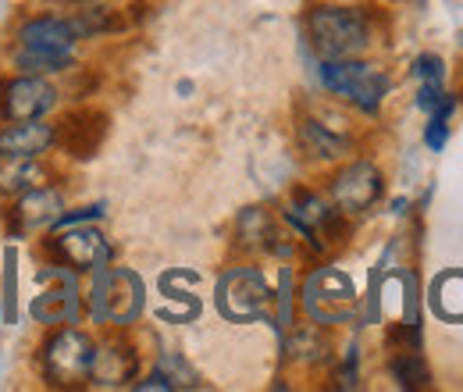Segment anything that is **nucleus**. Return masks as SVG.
Wrapping results in <instances>:
<instances>
[{
    "label": "nucleus",
    "instance_id": "nucleus-1",
    "mask_svg": "<svg viewBox=\"0 0 463 392\" xmlns=\"http://www.w3.org/2000/svg\"><path fill=\"white\" fill-rule=\"evenodd\" d=\"M307 33L314 51L325 61H343V57H360L371 47V22L356 7H339V4H317L307 14Z\"/></svg>",
    "mask_w": 463,
    "mask_h": 392
},
{
    "label": "nucleus",
    "instance_id": "nucleus-2",
    "mask_svg": "<svg viewBox=\"0 0 463 392\" xmlns=\"http://www.w3.org/2000/svg\"><path fill=\"white\" fill-rule=\"evenodd\" d=\"M321 82L335 93L346 97L349 104H356L360 111L374 114L382 108L385 93H389V75L378 72L374 64H364L356 57H343V61H325L321 64Z\"/></svg>",
    "mask_w": 463,
    "mask_h": 392
},
{
    "label": "nucleus",
    "instance_id": "nucleus-3",
    "mask_svg": "<svg viewBox=\"0 0 463 392\" xmlns=\"http://www.w3.org/2000/svg\"><path fill=\"white\" fill-rule=\"evenodd\" d=\"M143 311V282L125 268H100L90 289V314L104 325H128Z\"/></svg>",
    "mask_w": 463,
    "mask_h": 392
},
{
    "label": "nucleus",
    "instance_id": "nucleus-4",
    "mask_svg": "<svg viewBox=\"0 0 463 392\" xmlns=\"http://www.w3.org/2000/svg\"><path fill=\"white\" fill-rule=\"evenodd\" d=\"M93 339L82 329H58L54 336L40 346V368L47 375V382L54 386H79L90 378V364H93Z\"/></svg>",
    "mask_w": 463,
    "mask_h": 392
},
{
    "label": "nucleus",
    "instance_id": "nucleus-5",
    "mask_svg": "<svg viewBox=\"0 0 463 392\" xmlns=\"http://www.w3.org/2000/svg\"><path fill=\"white\" fill-rule=\"evenodd\" d=\"M36 282L43 285V292L33 300V318L40 325H75L82 296H79V282L71 275V268L68 264L43 268Z\"/></svg>",
    "mask_w": 463,
    "mask_h": 392
},
{
    "label": "nucleus",
    "instance_id": "nucleus-6",
    "mask_svg": "<svg viewBox=\"0 0 463 392\" xmlns=\"http://www.w3.org/2000/svg\"><path fill=\"white\" fill-rule=\"evenodd\" d=\"M47 250L58 264L79 268V272H100L111 264V243L100 228L86 225H64V232L47 239Z\"/></svg>",
    "mask_w": 463,
    "mask_h": 392
},
{
    "label": "nucleus",
    "instance_id": "nucleus-7",
    "mask_svg": "<svg viewBox=\"0 0 463 392\" xmlns=\"http://www.w3.org/2000/svg\"><path fill=\"white\" fill-rule=\"evenodd\" d=\"M54 108H58V90L47 75H18L0 86V118L4 121L47 118Z\"/></svg>",
    "mask_w": 463,
    "mask_h": 392
},
{
    "label": "nucleus",
    "instance_id": "nucleus-8",
    "mask_svg": "<svg viewBox=\"0 0 463 392\" xmlns=\"http://www.w3.org/2000/svg\"><path fill=\"white\" fill-rule=\"evenodd\" d=\"M271 303V289L257 268H232L218 285V307L232 321L260 318Z\"/></svg>",
    "mask_w": 463,
    "mask_h": 392
},
{
    "label": "nucleus",
    "instance_id": "nucleus-9",
    "mask_svg": "<svg viewBox=\"0 0 463 392\" xmlns=\"http://www.w3.org/2000/svg\"><path fill=\"white\" fill-rule=\"evenodd\" d=\"M385 182H382V171L374 168L371 161H353L346 168L332 178V200L343 215H364L378 204Z\"/></svg>",
    "mask_w": 463,
    "mask_h": 392
},
{
    "label": "nucleus",
    "instance_id": "nucleus-10",
    "mask_svg": "<svg viewBox=\"0 0 463 392\" xmlns=\"http://www.w3.org/2000/svg\"><path fill=\"white\" fill-rule=\"evenodd\" d=\"M303 307L317 321H343L353 314V285L339 272H317L303 289Z\"/></svg>",
    "mask_w": 463,
    "mask_h": 392
},
{
    "label": "nucleus",
    "instance_id": "nucleus-11",
    "mask_svg": "<svg viewBox=\"0 0 463 392\" xmlns=\"http://www.w3.org/2000/svg\"><path fill=\"white\" fill-rule=\"evenodd\" d=\"M104 136H108V114L97 108H79V111L64 114L58 125V143L75 161L93 158L100 150Z\"/></svg>",
    "mask_w": 463,
    "mask_h": 392
},
{
    "label": "nucleus",
    "instance_id": "nucleus-12",
    "mask_svg": "<svg viewBox=\"0 0 463 392\" xmlns=\"http://www.w3.org/2000/svg\"><path fill=\"white\" fill-rule=\"evenodd\" d=\"M58 147V125L33 118V121H7L0 129V158H43Z\"/></svg>",
    "mask_w": 463,
    "mask_h": 392
},
{
    "label": "nucleus",
    "instance_id": "nucleus-13",
    "mask_svg": "<svg viewBox=\"0 0 463 392\" xmlns=\"http://www.w3.org/2000/svg\"><path fill=\"white\" fill-rule=\"evenodd\" d=\"M79 40L75 22L54 18V14H40L18 25V47L25 51H40V54H71Z\"/></svg>",
    "mask_w": 463,
    "mask_h": 392
},
{
    "label": "nucleus",
    "instance_id": "nucleus-14",
    "mask_svg": "<svg viewBox=\"0 0 463 392\" xmlns=\"http://www.w3.org/2000/svg\"><path fill=\"white\" fill-rule=\"evenodd\" d=\"M11 211H14V228L18 232H43V228H54V222L64 215V200L47 182V186H36V189L14 196Z\"/></svg>",
    "mask_w": 463,
    "mask_h": 392
},
{
    "label": "nucleus",
    "instance_id": "nucleus-15",
    "mask_svg": "<svg viewBox=\"0 0 463 392\" xmlns=\"http://www.w3.org/2000/svg\"><path fill=\"white\" fill-rule=\"evenodd\" d=\"M90 378L97 386H125L136 378V353L125 342L111 346H97L93 349V364H90Z\"/></svg>",
    "mask_w": 463,
    "mask_h": 392
},
{
    "label": "nucleus",
    "instance_id": "nucleus-16",
    "mask_svg": "<svg viewBox=\"0 0 463 392\" xmlns=\"http://www.w3.org/2000/svg\"><path fill=\"white\" fill-rule=\"evenodd\" d=\"M296 136H299V147H303L310 158H317V161H335V158H343L349 150L346 136L335 132V129H328V125L317 121V118H299Z\"/></svg>",
    "mask_w": 463,
    "mask_h": 392
},
{
    "label": "nucleus",
    "instance_id": "nucleus-17",
    "mask_svg": "<svg viewBox=\"0 0 463 392\" xmlns=\"http://www.w3.org/2000/svg\"><path fill=\"white\" fill-rule=\"evenodd\" d=\"M36 186H47L40 158H0V196H22Z\"/></svg>",
    "mask_w": 463,
    "mask_h": 392
},
{
    "label": "nucleus",
    "instance_id": "nucleus-18",
    "mask_svg": "<svg viewBox=\"0 0 463 392\" xmlns=\"http://www.w3.org/2000/svg\"><path fill=\"white\" fill-rule=\"evenodd\" d=\"M14 64L22 75H58V72H68L75 64L71 54H40V51H18L14 54Z\"/></svg>",
    "mask_w": 463,
    "mask_h": 392
},
{
    "label": "nucleus",
    "instance_id": "nucleus-19",
    "mask_svg": "<svg viewBox=\"0 0 463 392\" xmlns=\"http://www.w3.org/2000/svg\"><path fill=\"white\" fill-rule=\"evenodd\" d=\"M392 378L400 382V389H424L431 375L417 353H400V357H392Z\"/></svg>",
    "mask_w": 463,
    "mask_h": 392
},
{
    "label": "nucleus",
    "instance_id": "nucleus-20",
    "mask_svg": "<svg viewBox=\"0 0 463 392\" xmlns=\"http://www.w3.org/2000/svg\"><path fill=\"white\" fill-rule=\"evenodd\" d=\"M413 72H417V79H420V82H442L446 64H442L435 54H424V57H417V61H413Z\"/></svg>",
    "mask_w": 463,
    "mask_h": 392
},
{
    "label": "nucleus",
    "instance_id": "nucleus-21",
    "mask_svg": "<svg viewBox=\"0 0 463 392\" xmlns=\"http://www.w3.org/2000/svg\"><path fill=\"white\" fill-rule=\"evenodd\" d=\"M449 118H442V114H431V121H428V129H424V143L431 147V150H442L446 147V136H449V125H446Z\"/></svg>",
    "mask_w": 463,
    "mask_h": 392
},
{
    "label": "nucleus",
    "instance_id": "nucleus-22",
    "mask_svg": "<svg viewBox=\"0 0 463 392\" xmlns=\"http://www.w3.org/2000/svg\"><path fill=\"white\" fill-rule=\"evenodd\" d=\"M86 4H97V0H86Z\"/></svg>",
    "mask_w": 463,
    "mask_h": 392
}]
</instances>
